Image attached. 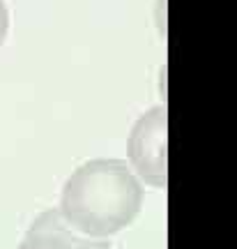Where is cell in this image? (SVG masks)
Segmentation results:
<instances>
[{
  "instance_id": "2",
  "label": "cell",
  "mask_w": 237,
  "mask_h": 249,
  "mask_svg": "<svg viewBox=\"0 0 237 249\" xmlns=\"http://www.w3.org/2000/svg\"><path fill=\"white\" fill-rule=\"evenodd\" d=\"M127 157L136 178L145 185L166 189L168 185V108L152 107L134 123Z\"/></svg>"
},
{
  "instance_id": "4",
  "label": "cell",
  "mask_w": 237,
  "mask_h": 249,
  "mask_svg": "<svg viewBox=\"0 0 237 249\" xmlns=\"http://www.w3.org/2000/svg\"><path fill=\"white\" fill-rule=\"evenodd\" d=\"M7 30H9V9L5 5V0H0V49L7 39Z\"/></svg>"
},
{
  "instance_id": "1",
  "label": "cell",
  "mask_w": 237,
  "mask_h": 249,
  "mask_svg": "<svg viewBox=\"0 0 237 249\" xmlns=\"http://www.w3.org/2000/svg\"><path fill=\"white\" fill-rule=\"evenodd\" d=\"M143 185L122 160H90L71 173L60 194L62 222L76 233L106 240L138 217Z\"/></svg>"
},
{
  "instance_id": "3",
  "label": "cell",
  "mask_w": 237,
  "mask_h": 249,
  "mask_svg": "<svg viewBox=\"0 0 237 249\" xmlns=\"http://www.w3.org/2000/svg\"><path fill=\"white\" fill-rule=\"evenodd\" d=\"M17 249H111V245L99 238H88L83 233H76L71 226L62 222L55 208L37 217L26 240Z\"/></svg>"
}]
</instances>
